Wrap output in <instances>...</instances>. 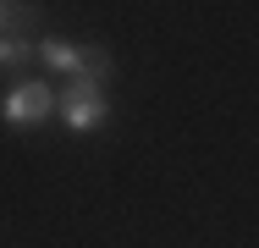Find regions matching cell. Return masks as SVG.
<instances>
[{"mask_svg":"<svg viewBox=\"0 0 259 248\" xmlns=\"http://www.w3.org/2000/svg\"><path fill=\"white\" fill-rule=\"evenodd\" d=\"M55 110H61V121H66V133H100L105 116H110V99L105 89H89L83 77H66V89H55Z\"/></svg>","mask_w":259,"mask_h":248,"instance_id":"obj_1","label":"cell"},{"mask_svg":"<svg viewBox=\"0 0 259 248\" xmlns=\"http://www.w3.org/2000/svg\"><path fill=\"white\" fill-rule=\"evenodd\" d=\"M55 110V89L45 83V77H22V83H11V94L0 99V121L6 127H39L45 116Z\"/></svg>","mask_w":259,"mask_h":248,"instance_id":"obj_2","label":"cell"},{"mask_svg":"<svg viewBox=\"0 0 259 248\" xmlns=\"http://www.w3.org/2000/svg\"><path fill=\"white\" fill-rule=\"evenodd\" d=\"M33 61H45V72L77 77V66H83V45H72V39H61V33H45V39H33Z\"/></svg>","mask_w":259,"mask_h":248,"instance_id":"obj_3","label":"cell"},{"mask_svg":"<svg viewBox=\"0 0 259 248\" xmlns=\"http://www.w3.org/2000/svg\"><path fill=\"white\" fill-rule=\"evenodd\" d=\"M33 61V33H6L0 39V77H22Z\"/></svg>","mask_w":259,"mask_h":248,"instance_id":"obj_4","label":"cell"},{"mask_svg":"<svg viewBox=\"0 0 259 248\" xmlns=\"http://www.w3.org/2000/svg\"><path fill=\"white\" fill-rule=\"evenodd\" d=\"M77 77H83L89 89H105V83L116 77V61H110V50H105V45H83V66H77Z\"/></svg>","mask_w":259,"mask_h":248,"instance_id":"obj_5","label":"cell"},{"mask_svg":"<svg viewBox=\"0 0 259 248\" xmlns=\"http://www.w3.org/2000/svg\"><path fill=\"white\" fill-rule=\"evenodd\" d=\"M33 22H39V11H33V6L0 0V39H6V33H33Z\"/></svg>","mask_w":259,"mask_h":248,"instance_id":"obj_6","label":"cell"}]
</instances>
